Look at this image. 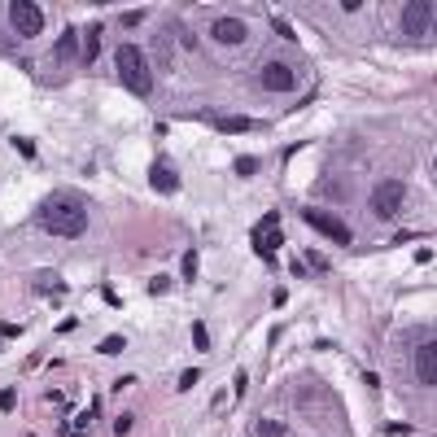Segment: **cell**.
Here are the masks:
<instances>
[{"instance_id": "6da1fadb", "label": "cell", "mask_w": 437, "mask_h": 437, "mask_svg": "<svg viewBox=\"0 0 437 437\" xmlns=\"http://www.w3.org/2000/svg\"><path fill=\"white\" fill-rule=\"evenodd\" d=\"M35 219H40L44 232L66 236V241H79V236L88 232V210H84V202H79L75 193H53V197H44L40 210H35Z\"/></svg>"}, {"instance_id": "7a4b0ae2", "label": "cell", "mask_w": 437, "mask_h": 437, "mask_svg": "<svg viewBox=\"0 0 437 437\" xmlns=\"http://www.w3.org/2000/svg\"><path fill=\"white\" fill-rule=\"evenodd\" d=\"M114 62H118V79H123V88L132 92V97H149V92H153V70L145 62V53H140L136 44H123V49L114 53Z\"/></svg>"}, {"instance_id": "3957f363", "label": "cell", "mask_w": 437, "mask_h": 437, "mask_svg": "<svg viewBox=\"0 0 437 437\" xmlns=\"http://www.w3.org/2000/svg\"><path fill=\"white\" fill-rule=\"evenodd\" d=\"M407 202V184L403 180H381L372 188V215L376 219H394Z\"/></svg>"}, {"instance_id": "277c9868", "label": "cell", "mask_w": 437, "mask_h": 437, "mask_svg": "<svg viewBox=\"0 0 437 437\" xmlns=\"http://www.w3.org/2000/svg\"><path fill=\"white\" fill-rule=\"evenodd\" d=\"M433 0H411V5H403V35L407 40H429L433 31Z\"/></svg>"}, {"instance_id": "5b68a950", "label": "cell", "mask_w": 437, "mask_h": 437, "mask_svg": "<svg viewBox=\"0 0 437 437\" xmlns=\"http://www.w3.org/2000/svg\"><path fill=\"white\" fill-rule=\"evenodd\" d=\"M302 219L311 223L315 232H324L328 241H337V245H350V241H354L350 223H341L337 215H328V210H320V206H306V210H302Z\"/></svg>"}, {"instance_id": "8992f818", "label": "cell", "mask_w": 437, "mask_h": 437, "mask_svg": "<svg viewBox=\"0 0 437 437\" xmlns=\"http://www.w3.org/2000/svg\"><path fill=\"white\" fill-rule=\"evenodd\" d=\"M9 27H14L22 40H31V35L44 31V9L31 5V0H14V5H9Z\"/></svg>"}, {"instance_id": "52a82bcc", "label": "cell", "mask_w": 437, "mask_h": 437, "mask_svg": "<svg viewBox=\"0 0 437 437\" xmlns=\"http://www.w3.org/2000/svg\"><path fill=\"white\" fill-rule=\"evenodd\" d=\"M280 245H285V232H280V215H267V219L254 228V250L263 254V258H276Z\"/></svg>"}, {"instance_id": "ba28073f", "label": "cell", "mask_w": 437, "mask_h": 437, "mask_svg": "<svg viewBox=\"0 0 437 437\" xmlns=\"http://www.w3.org/2000/svg\"><path fill=\"white\" fill-rule=\"evenodd\" d=\"M245 35H250V27L236 14H223V18L210 22V40H219V44H245Z\"/></svg>"}, {"instance_id": "9c48e42d", "label": "cell", "mask_w": 437, "mask_h": 437, "mask_svg": "<svg viewBox=\"0 0 437 437\" xmlns=\"http://www.w3.org/2000/svg\"><path fill=\"white\" fill-rule=\"evenodd\" d=\"M258 84H263L267 92H289L293 84H298V75H293V66H285V62H267L263 70H258Z\"/></svg>"}, {"instance_id": "30bf717a", "label": "cell", "mask_w": 437, "mask_h": 437, "mask_svg": "<svg viewBox=\"0 0 437 437\" xmlns=\"http://www.w3.org/2000/svg\"><path fill=\"white\" fill-rule=\"evenodd\" d=\"M416 376H420V385L437 381V346H433V337H424L420 350H416Z\"/></svg>"}, {"instance_id": "8fae6325", "label": "cell", "mask_w": 437, "mask_h": 437, "mask_svg": "<svg viewBox=\"0 0 437 437\" xmlns=\"http://www.w3.org/2000/svg\"><path fill=\"white\" fill-rule=\"evenodd\" d=\"M149 184L153 188H158V193H180V171H175L171 167V162H153V167H149Z\"/></svg>"}, {"instance_id": "7c38bea8", "label": "cell", "mask_w": 437, "mask_h": 437, "mask_svg": "<svg viewBox=\"0 0 437 437\" xmlns=\"http://www.w3.org/2000/svg\"><path fill=\"white\" fill-rule=\"evenodd\" d=\"M35 293L40 298H66V280L53 267H44V271H35Z\"/></svg>"}, {"instance_id": "4fadbf2b", "label": "cell", "mask_w": 437, "mask_h": 437, "mask_svg": "<svg viewBox=\"0 0 437 437\" xmlns=\"http://www.w3.org/2000/svg\"><path fill=\"white\" fill-rule=\"evenodd\" d=\"M215 127L219 132H228V136H236V132H250V127H258L254 118H245V114H228V118H215Z\"/></svg>"}, {"instance_id": "5bb4252c", "label": "cell", "mask_w": 437, "mask_h": 437, "mask_svg": "<svg viewBox=\"0 0 437 437\" xmlns=\"http://www.w3.org/2000/svg\"><path fill=\"white\" fill-rule=\"evenodd\" d=\"M75 53H79V31H75V27H66V31H62V40H57V57H62V62H70Z\"/></svg>"}, {"instance_id": "9a60e30c", "label": "cell", "mask_w": 437, "mask_h": 437, "mask_svg": "<svg viewBox=\"0 0 437 437\" xmlns=\"http://www.w3.org/2000/svg\"><path fill=\"white\" fill-rule=\"evenodd\" d=\"M97 53H101V22H97V27H88V35H84V53H79V57H84V62H97Z\"/></svg>"}, {"instance_id": "2e32d148", "label": "cell", "mask_w": 437, "mask_h": 437, "mask_svg": "<svg viewBox=\"0 0 437 437\" xmlns=\"http://www.w3.org/2000/svg\"><path fill=\"white\" fill-rule=\"evenodd\" d=\"M254 437H289V429L280 420H258L254 424Z\"/></svg>"}, {"instance_id": "e0dca14e", "label": "cell", "mask_w": 437, "mask_h": 437, "mask_svg": "<svg viewBox=\"0 0 437 437\" xmlns=\"http://www.w3.org/2000/svg\"><path fill=\"white\" fill-rule=\"evenodd\" d=\"M193 346L202 350V354L210 350V328H206V324H193Z\"/></svg>"}, {"instance_id": "ac0fdd59", "label": "cell", "mask_w": 437, "mask_h": 437, "mask_svg": "<svg viewBox=\"0 0 437 437\" xmlns=\"http://www.w3.org/2000/svg\"><path fill=\"white\" fill-rule=\"evenodd\" d=\"M197 263H202V258H197V250H188V254H184V267H180L184 280H197Z\"/></svg>"}, {"instance_id": "d6986e66", "label": "cell", "mask_w": 437, "mask_h": 437, "mask_svg": "<svg viewBox=\"0 0 437 437\" xmlns=\"http://www.w3.org/2000/svg\"><path fill=\"white\" fill-rule=\"evenodd\" d=\"M232 167H236V175H254V171H258V158H250V153H245V158L232 162Z\"/></svg>"}, {"instance_id": "ffe728a7", "label": "cell", "mask_w": 437, "mask_h": 437, "mask_svg": "<svg viewBox=\"0 0 437 437\" xmlns=\"http://www.w3.org/2000/svg\"><path fill=\"white\" fill-rule=\"evenodd\" d=\"M9 145H14V149L22 153V158H31V162H35V145H31L27 136H14V140H9Z\"/></svg>"}, {"instance_id": "44dd1931", "label": "cell", "mask_w": 437, "mask_h": 437, "mask_svg": "<svg viewBox=\"0 0 437 437\" xmlns=\"http://www.w3.org/2000/svg\"><path fill=\"white\" fill-rule=\"evenodd\" d=\"M18 407V394L14 389H0V411H14Z\"/></svg>"}, {"instance_id": "7402d4cb", "label": "cell", "mask_w": 437, "mask_h": 437, "mask_svg": "<svg viewBox=\"0 0 437 437\" xmlns=\"http://www.w3.org/2000/svg\"><path fill=\"white\" fill-rule=\"evenodd\" d=\"M171 289V276H153L149 280V293H167Z\"/></svg>"}, {"instance_id": "603a6c76", "label": "cell", "mask_w": 437, "mask_h": 437, "mask_svg": "<svg viewBox=\"0 0 437 437\" xmlns=\"http://www.w3.org/2000/svg\"><path fill=\"white\" fill-rule=\"evenodd\" d=\"M118 350H123V337H105L101 341V354H118Z\"/></svg>"}, {"instance_id": "cb8c5ba5", "label": "cell", "mask_w": 437, "mask_h": 437, "mask_svg": "<svg viewBox=\"0 0 437 437\" xmlns=\"http://www.w3.org/2000/svg\"><path fill=\"white\" fill-rule=\"evenodd\" d=\"M140 18H145V9H127V14H123V27H140Z\"/></svg>"}, {"instance_id": "d4e9b609", "label": "cell", "mask_w": 437, "mask_h": 437, "mask_svg": "<svg viewBox=\"0 0 437 437\" xmlns=\"http://www.w3.org/2000/svg\"><path fill=\"white\" fill-rule=\"evenodd\" d=\"M271 27H276V35H285V40H293V27L285 18H271Z\"/></svg>"}, {"instance_id": "484cf974", "label": "cell", "mask_w": 437, "mask_h": 437, "mask_svg": "<svg viewBox=\"0 0 437 437\" xmlns=\"http://www.w3.org/2000/svg\"><path fill=\"white\" fill-rule=\"evenodd\" d=\"M385 433H389V437H407L411 424H385Z\"/></svg>"}, {"instance_id": "4316f807", "label": "cell", "mask_w": 437, "mask_h": 437, "mask_svg": "<svg viewBox=\"0 0 437 437\" xmlns=\"http://www.w3.org/2000/svg\"><path fill=\"white\" fill-rule=\"evenodd\" d=\"M193 385H197V368H188V372L180 376V389H193Z\"/></svg>"}, {"instance_id": "83f0119b", "label": "cell", "mask_w": 437, "mask_h": 437, "mask_svg": "<svg viewBox=\"0 0 437 437\" xmlns=\"http://www.w3.org/2000/svg\"><path fill=\"white\" fill-rule=\"evenodd\" d=\"M114 433H132V416H118L114 420Z\"/></svg>"}]
</instances>
